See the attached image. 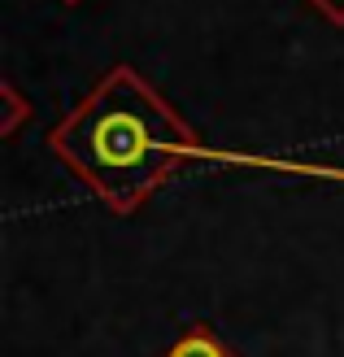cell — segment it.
I'll return each mask as SVG.
<instances>
[{
	"label": "cell",
	"mask_w": 344,
	"mask_h": 357,
	"mask_svg": "<svg viewBox=\"0 0 344 357\" xmlns=\"http://www.w3.org/2000/svg\"><path fill=\"white\" fill-rule=\"evenodd\" d=\"M52 149L100 196H110L114 209H131L179 166V157L192 153V131L153 96L149 83L118 70L57 127Z\"/></svg>",
	"instance_id": "obj_1"
},
{
	"label": "cell",
	"mask_w": 344,
	"mask_h": 357,
	"mask_svg": "<svg viewBox=\"0 0 344 357\" xmlns=\"http://www.w3.org/2000/svg\"><path fill=\"white\" fill-rule=\"evenodd\" d=\"M170 357H223V349H218L214 335H188V340L179 344Z\"/></svg>",
	"instance_id": "obj_2"
},
{
	"label": "cell",
	"mask_w": 344,
	"mask_h": 357,
	"mask_svg": "<svg viewBox=\"0 0 344 357\" xmlns=\"http://www.w3.org/2000/svg\"><path fill=\"white\" fill-rule=\"evenodd\" d=\"M314 5L331 17V22H344V0H314Z\"/></svg>",
	"instance_id": "obj_3"
}]
</instances>
